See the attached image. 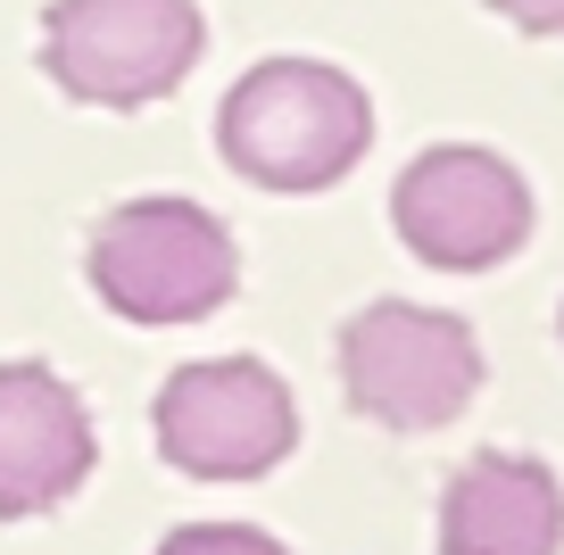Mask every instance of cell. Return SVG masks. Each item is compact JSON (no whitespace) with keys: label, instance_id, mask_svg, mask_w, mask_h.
<instances>
[{"label":"cell","instance_id":"1","mask_svg":"<svg viewBox=\"0 0 564 555\" xmlns=\"http://www.w3.org/2000/svg\"><path fill=\"white\" fill-rule=\"evenodd\" d=\"M373 141V100L324 58H265L216 108V150L258 192H333Z\"/></svg>","mask_w":564,"mask_h":555},{"label":"cell","instance_id":"2","mask_svg":"<svg viewBox=\"0 0 564 555\" xmlns=\"http://www.w3.org/2000/svg\"><path fill=\"white\" fill-rule=\"evenodd\" d=\"M91 291L124 324H199L232 298L241 258L199 199H124L91 232Z\"/></svg>","mask_w":564,"mask_h":555},{"label":"cell","instance_id":"3","mask_svg":"<svg viewBox=\"0 0 564 555\" xmlns=\"http://www.w3.org/2000/svg\"><path fill=\"white\" fill-rule=\"evenodd\" d=\"M340 390L382 432H441L481 390V340L448 307L382 298L340 324Z\"/></svg>","mask_w":564,"mask_h":555},{"label":"cell","instance_id":"4","mask_svg":"<svg viewBox=\"0 0 564 555\" xmlns=\"http://www.w3.org/2000/svg\"><path fill=\"white\" fill-rule=\"evenodd\" d=\"M199 0H51L42 67L84 108H150L199 67Z\"/></svg>","mask_w":564,"mask_h":555},{"label":"cell","instance_id":"5","mask_svg":"<svg viewBox=\"0 0 564 555\" xmlns=\"http://www.w3.org/2000/svg\"><path fill=\"white\" fill-rule=\"evenodd\" d=\"M159 456L192 481H258L300 448V406L274 364L199 357L159 390Z\"/></svg>","mask_w":564,"mask_h":555},{"label":"cell","instance_id":"6","mask_svg":"<svg viewBox=\"0 0 564 555\" xmlns=\"http://www.w3.org/2000/svg\"><path fill=\"white\" fill-rule=\"evenodd\" d=\"M390 225H399V241L415 249L423 265H441V274H490L531 232V183L498 150L448 141V150H423L415 166L399 174Z\"/></svg>","mask_w":564,"mask_h":555},{"label":"cell","instance_id":"7","mask_svg":"<svg viewBox=\"0 0 564 555\" xmlns=\"http://www.w3.org/2000/svg\"><path fill=\"white\" fill-rule=\"evenodd\" d=\"M91 456H100L91 415L51 364H0V522L67 505L91 481Z\"/></svg>","mask_w":564,"mask_h":555},{"label":"cell","instance_id":"8","mask_svg":"<svg viewBox=\"0 0 564 555\" xmlns=\"http://www.w3.org/2000/svg\"><path fill=\"white\" fill-rule=\"evenodd\" d=\"M564 547V481L540 456L490 448L441 498V555H556Z\"/></svg>","mask_w":564,"mask_h":555},{"label":"cell","instance_id":"9","mask_svg":"<svg viewBox=\"0 0 564 555\" xmlns=\"http://www.w3.org/2000/svg\"><path fill=\"white\" fill-rule=\"evenodd\" d=\"M159 555H291V547L249 531V522H183V531L159 538Z\"/></svg>","mask_w":564,"mask_h":555},{"label":"cell","instance_id":"10","mask_svg":"<svg viewBox=\"0 0 564 555\" xmlns=\"http://www.w3.org/2000/svg\"><path fill=\"white\" fill-rule=\"evenodd\" d=\"M490 9L523 34H564V0H490Z\"/></svg>","mask_w":564,"mask_h":555}]
</instances>
